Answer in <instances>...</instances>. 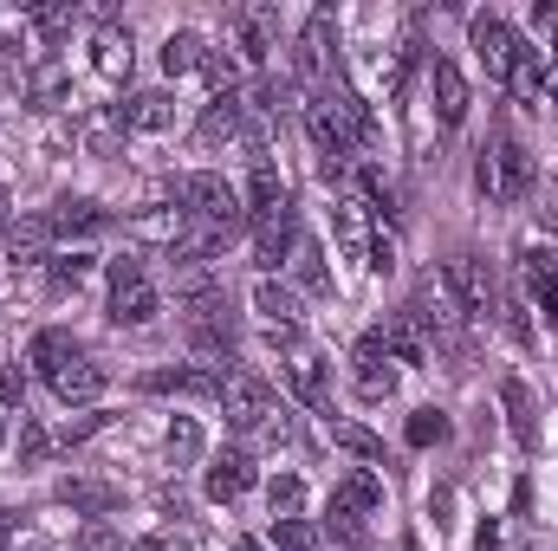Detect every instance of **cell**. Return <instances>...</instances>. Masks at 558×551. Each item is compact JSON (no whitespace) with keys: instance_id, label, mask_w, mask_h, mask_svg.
I'll return each mask as SVG.
<instances>
[{"instance_id":"26","label":"cell","mask_w":558,"mask_h":551,"mask_svg":"<svg viewBox=\"0 0 558 551\" xmlns=\"http://www.w3.org/2000/svg\"><path fill=\"white\" fill-rule=\"evenodd\" d=\"M331 228H338V247L357 260V254H371V228H364V201L357 195H344L338 208H331Z\"/></svg>"},{"instance_id":"50","label":"cell","mask_w":558,"mask_h":551,"mask_svg":"<svg viewBox=\"0 0 558 551\" xmlns=\"http://www.w3.org/2000/svg\"><path fill=\"white\" fill-rule=\"evenodd\" d=\"M7 221H13V215H7V195H0V234H7Z\"/></svg>"},{"instance_id":"39","label":"cell","mask_w":558,"mask_h":551,"mask_svg":"<svg viewBox=\"0 0 558 551\" xmlns=\"http://www.w3.org/2000/svg\"><path fill=\"white\" fill-rule=\"evenodd\" d=\"M454 434V421L441 409H416L410 415V448H435V441H448Z\"/></svg>"},{"instance_id":"15","label":"cell","mask_w":558,"mask_h":551,"mask_svg":"<svg viewBox=\"0 0 558 551\" xmlns=\"http://www.w3.org/2000/svg\"><path fill=\"white\" fill-rule=\"evenodd\" d=\"M428 91H435V118L454 131L468 118V78H461V65L454 59H428Z\"/></svg>"},{"instance_id":"28","label":"cell","mask_w":558,"mask_h":551,"mask_svg":"<svg viewBox=\"0 0 558 551\" xmlns=\"http://www.w3.org/2000/svg\"><path fill=\"white\" fill-rule=\"evenodd\" d=\"M539 78H546V52H539V46H520V59H513V78H507V91H513L520 105H533V111H539Z\"/></svg>"},{"instance_id":"49","label":"cell","mask_w":558,"mask_h":551,"mask_svg":"<svg viewBox=\"0 0 558 551\" xmlns=\"http://www.w3.org/2000/svg\"><path fill=\"white\" fill-rule=\"evenodd\" d=\"M228 551H267V546H260V539H234Z\"/></svg>"},{"instance_id":"38","label":"cell","mask_w":558,"mask_h":551,"mask_svg":"<svg viewBox=\"0 0 558 551\" xmlns=\"http://www.w3.org/2000/svg\"><path fill=\"white\" fill-rule=\"evenodd\" d=\"M46 461H52V434L33 415H20V467H46Z\"/></svg>"},{"instance_id":"20","label":"cell","mask_w":558,"mask_h":551,"mask_svg":"<svg viewBox=\"0 0 558 551\" xmlns=\"http://www.w3.org/2000/svg\"><path fill=\"white\" fill-rule=\"evenodd\" d=\"M46 221H52V234H59V241H78V234H98V228H105V208H98V201H85V195H65V201H52V215H46Z\"/></svg>"},{"instance_id":"19","label":"cell","mask_w":558,"mask_h":551,"mask_svg":"<svg viewBox=\"0 0 558 551\" xmlns=\"http://www.w3.org/2000/svg\"><path fill=\"white\" fill-rule=\"evenodd\" d=\"M500 403H507V421H513V441L520 448H539V403H533V390L520 377H507L500 383Z\"/></svg>"},{"instance_id":"48","label":"cell","mask_w":558,"mask_h":551,"mask_svg":"<svg viewBox=\"0 0 558 551\" xmlns=\"http://www.w3.org/2000/svg\"><path fill=\"white\" fill-rule=\"evenodd\" d=\"M26 396V383H20V370H0V409H13Z\"/></svg>"},{"instance_id":"25","label":"cell","mask_w":558,"mask_h":551,"mask_svg":"<svg viewBox=\"0 0 558 551\" xmlns=\"http://www.w3.org/2000/svg\"><path fill=\"white\" fill-rule=\"evenodd\" d=\"M202 52H208V39L182 26V33L162 39V72H169V78H189V72H202Z\"/></svg>"},{"instance_id":"4","label":"cell","mask_w":558,"mask_h":551,"mask_svg":"<svg viewBox=\"0 0 558 551\" xmlns=\"http://www.w3.org/2000/svg\"><path fill=\"white\" fill-rule=\"evenodd\" d=\"M215 403H221V415H228V428H241V434H260V421L279 409L274 383H267V377H254V370H228Z\"/></svg>"},{"instance_id":"41","label":"cell","mask_w":558,"mask_h":551,"mask_svg":"<svg viewBox=\"0 0 558 551\" xmlns=\"http://www.w3.org/2000/svg\"><path fill=\"white\" fill-rule=\"evenodd\" d=\"M357 396H364V403H390V396H397V370H390V364L357 370Z\"/></svg>"},{"instance_id":"30","label":"cell","mask_w":558,"mask_h":551,"mask_svg":"<svg viewBox=\"0 0 558 551\" xmlns=\"http://www.w3.org/2000/svg\"><path fill=\"white\" fill-rule=\"evenodd\" d=\"M131 234H143V241H162V247H175V241L189 234V215H182V208H143L137 221H131Z\"/></svg>"},{"instance_id":"9","label":"cell","mask_w":558,"mask_h":551,"mask_svg":"<svg viewBox=\"0 0 558 551\" xmlns=\"http://www.w3.org/2000/svg\"><path fill=\"white\" fill-rule=\"evenodd\" d=\"M52 221L46 215H20V221H7V234H0V254H7V267H46L52 260Z\"/></svg>"},{"instance_id":"31","label":"cell","mask_w":558,"mask_h":551,"mask_svg":"<svg viewBox=\"0 0 558 551\" xmlns=\"http://www.w3.org/2000/svg\"><path fill=\"white\" fill-rule=\"evenodd\" d=\"M279 201H286L279 169H274V162H254V169H247V221H254V215H267V208H279Z\"/></svg>"},{"instance_id":"7","label":"cell","mask_w":558,"mask_h":551,"mask_svg":"<svg viewBox=\"0 0 558 551\" xmlns=\"http://www.w3.org/2000/svg\"><path fill=\"white\" fill-rule=\"evenodd\" d=\"M292 247H299V215H292V201L254 215V267H260V279H274V267L292 260Z\"/></svg>"},{"instance_id":"23","label":"cell","mask_w":558,"mask_h":551,"mask_svg":"<svg viewBox=\"0 0 558 551\" xmlns=\"http://www.w3.org/2000/svg\"><path fill=\"white\" fill-rule=\"evenodd\" d=\"M124 124H131V131H149V137H156V131H175V98H169V91H137V98L124 105Z\"/></svg>"},{"instance_id":"47","label":"cell","mask_w":558,"mask_h":551,"mask_svg":"<svg viewBox=\"0 0 558 551\" xmlns=\"http://www.w3.org/2000/svg\"><path fill=\"white\" fill-rule=\"evenodd\" d=\"M260 441H267V448H279V441H292V415H286V409H274L267 421H260Z\"/></svg>"},{"instance_id":"36","label":"cell","mask_w":558,"mask_h":551,"mask_svg":"<svg viewBox=\"0 0 558 551\" xmlns=\"http://www.w3.org/2000/svg\"><path fill=\"white\" fill-rule=\"evenodd\" d=\"M267 506H274V519H299V506H305V480H299V474H274Z\"/></svg>"},{"instance_id":"40","label":"cell","mask_w":558,"mask_h":551,"mask_svg":"<svg viewBox=\"0 0 558 551\" xmlns=\"http://www.w3.org/2000/svg\"><path fill=\"white\" fill-rule=\"evenodd\" d=\"M72 546L78 551H124V526H111V519H85Z\"/></svg>"},{"instance_id":"42","label":"cell","mask_w":558,"mask_h":551,"mask_svg":"<svg viewBox=\"0 0 558 551\" xmlns=\"http://www.w3.org/2000/svg\"><path fill=\"white\" fill-rule=\"evenodd\" d=\"M274 546L279 551H318V532L305 519H274Z\"/></svg>"},{"instance_id":"8","label":"cell","mask_w":558,"mask_h":551,"mask_svg":"<svg viewBox=\"0 0 558 551\" xmlns=\"http://www.w3.org/2000/svg\"><path fill=\"white\" fill-rule=\"evenodd\" d=\"M292 52H299V72L325 85V78H331V65H338V20L318 7V13L299 26V46H292Z\"/></svg>"},{"instance_id":"51","label":"cell","mask_w":558,"mask_h":551,"mask_svg":"<svg viewBox=\"0 0 558 551\" xmlns=\"http://www.w3.org/2000/svg\"><path fill=\"white\" fill-rule=\"evenodd\" d=\"M0 448H7V421H0Z\"/></svg>"},{"instance_id":"17","label":"cell","mask_w":558,"mask_h":551,"mask_svg":"<svg viewBox=\"0 0 558 551\" xmlns=\"http://www.w3.org/2000/svg\"><path fill=\"white\" fill-rule=\"evenodd\" d=\"M72 357H78V338H72V331H59V325L33 331V344H26V364H33V370H39L46 383H52V377H59V370H65Z\"/></svg>"},{"instance_id":"29","label":"cell","mask_w":558,"mask_h":551,"mask_svg":"<svg viewBox=\"0 0 558 551\" xmlns=\"http://www.w3.org/2000/svg\"><path fill=\"white\" fill-rule=\"evenodd\" d=\"M33 59H39V46H33L26 33H7V39H0V78H7V85L26 91V85H33Z\"/></svg>"},{"instance_id":"34","label":"cell","mask_w":558,"mask_h":551,"mask_svg":"<svg viewBox=\"0 0 558 551\" xmlns=\"http://www.w3.org/2000/svg\"><path fill=\"white\" fill-rule=\"evenodd\" d=\"M331 441H338L344 454H357V461H384V441H377L364 421H331Z\"/></svg>"},{"instance_id":"27","label":"cell","mask_w":558,"mask_h":551,"mask_svg":"<svg viewBox=\"0 0 558 551\" xmlns=\"http://www.w3.org/2000/svg\"><path fill=\"white\" fill-rule=\"evenodd\" d=\"M292 279H299V298H305V292H312V298H325V292H331L325 254H318V241H305V234H299V247H292Z\"/></svg>"},{"instance_id":"45","label":"cell","mask_w":558,"mask_h":551,"mask_svg":"<svg viewBox=\"0 0 558 551\" xmlns=\"http://www.w3.org/2000/svg\"><path fill=\"white\" fill-rule=\"evenodd\" d=\"M533 195H539V228L558 234V182H533Z\"/></svg>"},{"instance_id":"6","label":"cell","mask_w":558,"mask_h":551,"mask_svg":"<svg viewBox=\"0 0 558 551\" xmlns=\"http://www.w3.org/2000/svg\"><path fill=\"white\" fill-rule=\"evenodd\" d=\"M441 285L461 298L468 318H494V311H500V285H494V267H487L481 254H454V260L441 267Z\"/></svg>"},{"instance_id":"2","label":"cell","mask_w":558,"mask_h":551,"mask_svg":"<svg viewBox=\"0 0 558 551\" xmlns=\"http://www.w3.org/2000/svg\"><path fill=\"white\" fill-rule=\"evenodd\" d=\"M175 208L195 215V221H215V228H247L241 195L228 188V175H208V169H195V175L175 182Z\"/></svg>"},{"instance_id":"37","label":"cell","mask_w":558,"mask_h":551,"mask_svg":"<svg viewBox=\"0 0 558 551\" xmlns=\"http://www.w3.org/2000/svg\"><path fill=\"white\" fill-rule=\"evenodd\" d=\"M98 72H131V33H118V26H105L98 33Z\"/></svg>"},{"instance_id":"14","label":"cell","mask_w":558,"mask_h":551,"mask_svg":"<svg viewBox=\"0 0 558 551\" xmlns=\"http://www.w3.org/2000/svg\"><path fill=\"white\" fill-rule=\"evenodd\" d=\"M384 351H390V364H422V357L435 351V338H428V325H422L416 305H403V311L384 325Z\"/></svg>"},{"instance_id":"18","label":"cell","mask_w":558,"mask_h":551,"mask_svg":"<svg viewBox=\"0 0 558 551\" xmlns=\"http://www.w3.org/2000/svg\"><path fill=\"white\" fill-rule=\"evenodd\" d=\"M241 131H247V98H241V91L208 98V111H202L195 137H202V143H221V137H241Z\"/></svg>"},{"instance_id":"32","label":"cell","mask_w":558,"mask_h":551,"mask_svg":"<svg viewBox=\"0 0 558 551\" xmlns=\"http://www.w3.org/2000/svg\"><path fill=\"white\" fill-rule=\"evenodd\" d=\"M202 78L215 85V98H221V91H241V85H234V78H241V52H234V46H208V52H202Z\"/></svg>"},{"instance_id":"46","label":"cell","mask_w":558,"mask_h":551,"mask_svg":"<svg viewBox=\"0 0 558 551\" xmlns=\"http://www.w3.org/2000/svg\"><path fill=\"white\" fill-rule=\"evenodd\" d=\"M98 428H111V415H105V409H98V415H78V421L65 428V448H78V441H92Z\"/></svg>"},{"instance_id":"35","label":"cell","mask_w":558,"mask_h":551,"mask_svg":"<svg viewBox=\"0 0 558 551\" xmlns=\"http://www.w3.org/2000/svg\"><path fill=\"white\" fill-rule=\"evenodd\" d=\"M92 254H59V260H46V273H52V292H78L85 279H92Z\"/></svg>"},{"instance_id":"13","label":"cell","mask_w":558,"mask_h":551,"mask_svg":"<svg viewBox=\"0 0 558 551\" xmlns=\"http://www.w3.org/2000/svg\"><path fill=\"white\" fill-rule=\"evenodd\" d=\"M331 506H338V513H351V519L384 513V474H377V467H351V474L331 487Z\"/></svg>"},{"instance_id":"12","label":"cell","mask_w":558,"mask_h":551,"mask_svg":"<svg viewBox=\"0 0 558 551\" xmlns=\"http://www.w3.org/2000/svg\"><path fill=\"white\" fill-rule=\"evenodd\" d=\"M247 487H254V454H247V448H228V454H215V467H208L202 493H208L215 506H228V500H241Z\"/></svg>"},{"instance_id":"21","label":"cell","mask_w":558,"mask_h":551,"mask_svg":"<svg viewBox=\"0 0 558 551\" xmlns=\"http://www.w3.org/2000/svg\"><path fill=\"white\" fill-rule=\"evenodd\" d=\"M254 311H260V318H267V331H274V325H299L305 298H299V285H279V279H254Z\"/></svg>"},{"instance_id":"24","label":"cell","mask_w":558,"mask_h":551,"mask_svg":"<svg viewBox=\"0 0 558 551\" xmlns=\"http://www.w3.org/2000/svg\"><path fill=\"white\" fill-rule=\"evenodd\" d=\"M124 105H105V111H92L85 124H78V137H85V149L92 156H118V143H124Z\"/></svg>"},{"instance_id":"33","label":"cell","mask_w":558,"mask_h":551,"mask_svg":"<svg viewBox=\"0 0 558 551\" xmlns=\"http://www.w3.org/2000/svg\"><path fill=\"white\" fill-rule=\"evenodd\" d=\"M169 461H175V467H195V461H202V428H195V415H175V421H169Z\"/></svg>"},{"instance_id":"3","label":"cell","mask_w":558,"mask_h":551,"mask_svg":"<svg viewBox=\"0 0 558 551\" xmlns=\"http://www.w3.org/2000/svg\"><path fill=\"white\" fill-rule=\"evenodd\" d=\"M162 311V292L149 285V273H143V260L137 254H124V260H111V325L124 331H137V325H149Z\"/></svg>"},{"instance_id":"44","label":"cell","mask_w":558,"mask_h":551,"mask_svg":"<svg viewBox=\"0 0 558 551\" xmlns=\"http://www.w3.org/2000/svg\"><path fill=\"white\" fill-rule=\"evenodd\" d=\"M325 532H331L338 546H364V519H351V513H338V506L325 513Z\"/></svg>"},{"instance_id":"22","label":"cell","mask_w":558,"mask_h":551,"mask_svg":"<svg viewBox=\"0 0 558 551\" xmlns=\"http://www.w3.org/2000/svg\"><path fill=\"white\" fill-rule=\"evenodd\" d=\"M59 506L92 513V519H111V513H118V487H105V480H65V487H59Z\"/></svg>"},{"instance_id":"43","label":"cell","mask_w":558,"mask_h":551,"mask_svg":"<svg viewBox=\"0 0 558 551\" xmlns=\"http://www.w3.org/2000/svg\"><path fill=\"white\" fill-rule=\"evenodd\" d=\"M364 267H371L377 279L397 273V234H384V228H377V234H371V254H364Z\"/></svg>"},{"instance_id":"10","label":"cell","mask_w":558,"mask_h":551,"mask_svg":"<svg viewBox=\"0 0 558 551\" xmlns=\"http://www.w3.org/2000/svg\"><path fill=\"white\" fill-rule=\"evenodd\" d=\"M286 383H292V396L305 403V409H318V415H331V364L305 344L292 364H286Z\"/></svg>"},{"instance_id":"11","label":"cell","mask_w":558,"mask_h":551,"mask_svg":"<svg viewBox=\"0 0 558 551\" xmlns=\"http://www.w3.org/2000/svg\"><path fill=\"white\" fill-rule=\"evenodd\" d=\"M221 377H228V370L175 364V370H149V377H143V390H156V396H221Z\"/></svg>"},{"instance_id":"1","label":"cell","mask_w":558,"mask_h":551,"mask_svg":"<svg viewBox=\"0 0 558 551\" xmlns=\"http://www.w3.org/2000/svg\"><path fill=\"white\" fill-rule=\"evenodd\" d=\"M474 182H481V195L500 201V208L526 201V195H533V156H526V143L513 137V131H494L487 149H481V162H474Z\"/></svg>"},{"instance_id":"16","label":"cell","mask_w":558,"mask_h":551,"mask_svg":"<svg viewBox=\"0 0 558 551\" xmlns=\"http://www.w3.org/2000/svg\"><path fill=\"white\" fill-rule=\"evenodd\" d=\"M105 383H111V377H105V364L78 351V357H72V364H65V370L52 377V396H59V403H78V409H85V403H98V396H105Z\"/></svg>"},{"instance_id":"5","label":"cell","mask_w":558,"mask_h":551,"mask_svg":"<svg viewBox=\"0 0 558 551\" xmlns=\"http://www.w3.org/2000/svg\"><path fill=\"white\" fill-rule=\"evenodd\" d=\"M468 46H474V59H481V72H487V85H507V78H513V59H520L526 39H520L500 13H474Z\"/></svg>"}]
</instances>
